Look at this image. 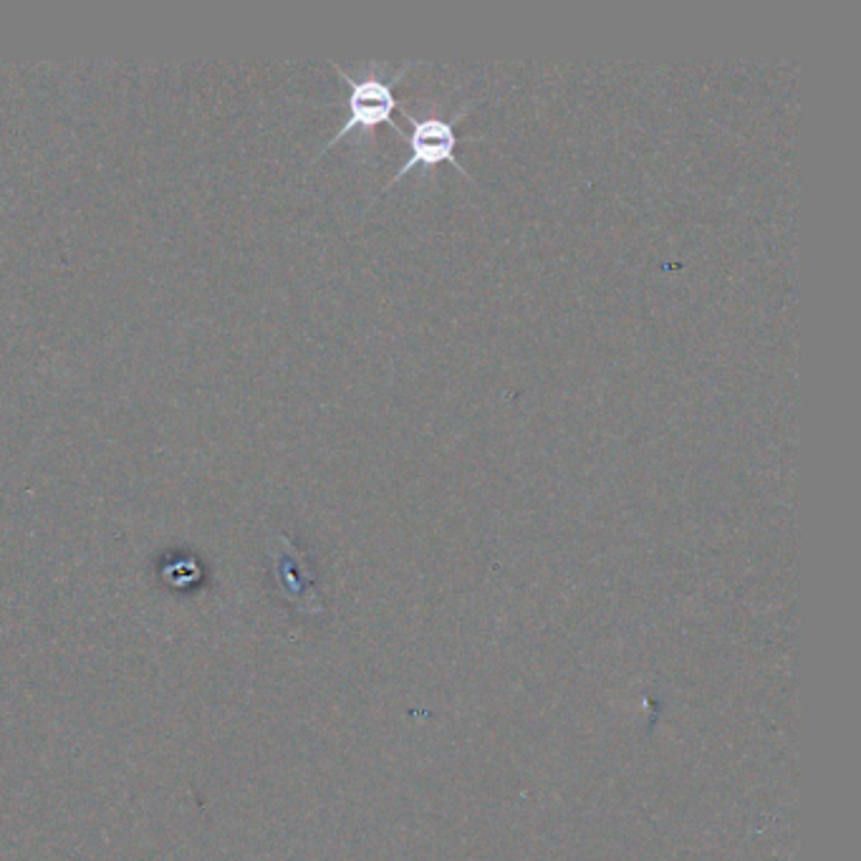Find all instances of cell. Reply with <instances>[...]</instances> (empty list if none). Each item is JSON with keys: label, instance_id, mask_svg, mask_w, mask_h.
Here are the masks:
<instances>
[{"label": "cell", "instance_id": "1", "mask_svg": "<svg viewBox=\"0 0 861 861\" xmlns=\"http://www.w3.org/2000/svg\"><path fill=\"white\" fill-rule=\"evenodd\" d=\"M412 67H415V61L405 63V67H402L392 79H385V69H387L385 63H369V67L354 79L342 67H336L334 63V69L339 71V77L346 81V87H349V117H346L342 129L331 137V142L326 145V149L334 147L336 142H342V139L349 132H354V129L372 132V129H377L379 125H392L389 121L392 111L397 109V93L392 83L405 77Z\"/></svg>", "mask_w": 861, "mask_h": 861}, {"label": "cell", "instance_id": "2", "mask_svg": "<svg viewBox=\"0 0 861 861\" xmlns=\"http://www.w3.org/2000/svg\"><path fill=\"white\" fill-rule=\"evenodd\" d=\"M467 111H471V105L457 111L455 119H443L439 115L415 119L412 115H407V119L412 121V135L407 137L409 157H407V162L395 172V177H392V180L387 182V190L399 180V177H405L412 167H425V170H429V167H435L439 162H447V165H453L457 172H463L467 177V172L463 170V165L457 162V157H455L457 142H461V137H457V129H455V121L463 119Z\"/></svg>", "mask_w": 861, "mask_h": 861}]
</instances>
